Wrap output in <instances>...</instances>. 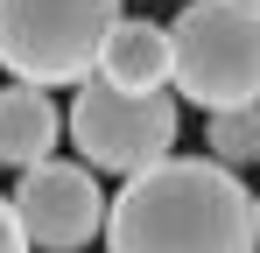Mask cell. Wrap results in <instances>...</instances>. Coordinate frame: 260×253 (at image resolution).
Masks as SVG:
<instances>
[{"label": "cell", "mask_w": 260, "mask_h": 253, "mask_svg": "<svg viewBox=\"0 0 260 253\" xmlns=\"http://www.w3.org/2000/svg\"><path fill=\"white\" fill-rule=\"evenodd\" d=\"M106 253H260L253 190L211 155H162L106 204Z\"/></svg>", "instance_id": "obj_1"}, {"label": "cell", "mask_w": 260, "mask_h": 253, "mask_svg": "<svg viewBox=\"0 0 260 253\" xmlns=\"http://www.w3.org/2000/svg\"><path fill=\"white\" fill-rule=\"evenodd\" d=\"M169 91L204 113L260 106V0H190L176 14Z\"/></svg>", "instance_id": "obj_2"}, {"label": "cell", "mask_w": 260, "mask_h": 253, "mask_svg": "<svg viewBox=\"0 0 260 253\" xmlns=\"http://www.w3.org/2000/svg\"><path fill=\"white\" fill-rule=\"evenodd\" d=\"M120 14L127 0H0V71L71 91L78 78H91L99 42L113 36Z\"/></svg>", "instance_id": "obj_3"}, {"label": "cell", "mask_w": 260, "mask_h": 253, "mask_svg": "<svg viewBox=\"0 0 260 253\" xmlns=\"http://www.w3.org/2000/svg\"><path fill=\"white\" fill-rule=\"evenodd\" d=\"M71 113H63V134L78 141L85 169H106V176H134V169L162 162L183 134V106L176 91H120L106 78H78L71 84Z\"/></svg>", "instance_id": "obj_4"}, {"label": "cell", "mask_w": 260, "mask_h": 253, "mask_svg": "<svg viewBox=\"0 0 260 253\" xmlns=\"http://www.w3.org/2000/svg\"><path fill=\"white\" fill-rule=\"evenodd\" d=\"M21 232H28V253H85L106 225V197H99V176L85 162H63V155H43V162L21 169V190L7 197Z\"/></svg>", "instance_id": "obj_5"}, {"label": "cell", "mask_w": 260, "mask_h": 253, "mask_svg": "<svg viewBox=\"0 0 260 253\" xmlns=\"http://www.w3.org/2000/svg\"><path fill=\"white\" fill-rule=\"evenodd\" d=\"M91 78L120 84V91H162V84H169V21L120 14V21H113V36L99 42Z\"/></svg>", "instance_id": "obj_6"}, {"label": "cell", "mask_w": 260, "mask_h": 253, "mask_svg": "<svg viewBox=\"0 0 260 253\" xmlns=\"http://www.w3.org/2000/svg\"><path fill=\"white\" fill-rule=\"evenodd\" d=\"M63 141V106L49 99V84H0V169H28L56 155Z\"/></svg>", "instance_id": "obj_7"}, {"label": "cell", "mask_w": 260, "mask_h": 253, "mask_svg": "<svg viewBox=\"0 0 260 253\" xmlns=\"http://www.w3.org/2000/svg\"><path fill=\"white\" fill-rule=\"evenodd\" d=\"M204 155L225 169H253L260 162V106H225L204 126Z\"/></svg>", "instance_id": "obj_8"}, {"label": "cell", "mask_w": 260, "mask_h": 253, "mask_svg": "<svg viewBox=\"0 0 260 253\" xmlns=\"http://www.w3.org/2000/svg\"><path fill=\"white\" fill-rule=\"evenodd\" d=\"M0 253H28V232H21V218H14L7 197H0Z\"/></svg>", "instance_id": "obj_9"}, {"label": "cell", "mask_w": 260, "mask_h": 253, "mask_svg": "<svg viewBox=\"0 0 260 253\" xmlns=\"http://www.w3.org/2000/svg\"><path fill=\"white\" fill-rule=\"evenodd\" d=\"M253 225H260V197H253Z\"/></svg>", "instance_id": "obj_10"}]
</instances>
